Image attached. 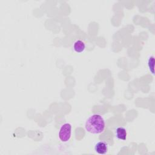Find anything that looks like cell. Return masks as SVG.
I'll list each match as a JSON object with an SVG mask.
<instances>
[{
    "label": "cell",
    "mask_w": 155,
    "mask_h": 155,
    "mask_svg": "<svg viewBox=\"0 0 155 155\" xmlns=\"http://www.w3.org/2000/svg\"><path fill=\"white\" fill-rule=\"evenodd\" d=\"M116 137L121 140H125L127 137V132L126 129L123 127H119L115 131Z\"/></svg>",
    "instance_id": "277c9868"
},
{
    "label": "cell",
    "mask_w": 155,
    "mask_h": 155,
    "mask_svg": "<svg viewBox=\"0 0 155 155\" xmlns=\"http://www.w3.org/2000/svg\"><path fill=\"white\" fill-rule=\"evenodd\" d=\"M71 125L66 122L62 124L59 130V138L63 142H68L71 136Z\"/></svg>",
    "instance_id": "7a4b0ae2"
},
{
    "label": "cell",
    "mask_w": 155,
    "mask_h": 155,
    "mask_svg": "<svg viewBox=\"0 0 155 155\" xmlns=\"http://www.w3.org/2000/svg\"><path fill=\"white\" fill-rule=\"evenodd\" d=\"M85 128L90 133L94 134H100L105 130V119L100 114H93L87 119L85 123Z\"/></svg>",
    "instance_id": "6da1fadb"
},
{
    "label": "cell",
    "mask_w": 155,
    "mask_h": 155,
    "mask_svg": "<svg viewBox=\"0 0 155 155\" xmlns=\"http://www.w3.org/2000/svg\"><path fill=\"white\" fill-rule=\"evenodd\" d=\"M94 149L96 153L99 154H105L108 152V144L105 141L101 140L95 143Z\"/></svg>",
    "instance_id": "3957f363"
},
{
    "label": "cell",
    "mask_w": 155,
    "mask_h": 155,
    "mask_svg": "<svg viewBox=\"0 0 155 155\" xmlns=\"http://www.w3.org/2000/svg\"><path fill=\"white\" fill-rule=\"evenodd\" d=\"M147 65L148 68L151 73V74H154V58L153 56H150L147 61Z\"/></svg>",
    "instance_id": "8992f818"
},
{
    "label": "cell",
    "mask_w": 155,
    "mask_h": 155,
    "mask_svg": "<svg viewBox=\"0 0 155 155\" xmlns=\"http://www.w3.org/2000/svg\"><path fill=\"white\" fill-rule=\"evenodd\" d=\"M73 50L75 52L80 53L83 52L85 49V44L84 41L81 39H78L74 41L73 45Z\"/></svg>",
    "instance_id": "5b68a950"
}]
</instances>
